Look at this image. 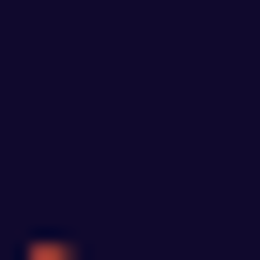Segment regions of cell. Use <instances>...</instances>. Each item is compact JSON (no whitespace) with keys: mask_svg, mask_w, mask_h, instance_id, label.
I'll return each mask as SVG.
<instances>
[{"mask_svg":"<svg viewBox=\"0 0 260 260\" xmlns=\"http://www.w3.org/2000/svg\"><path fill=\"white\" fill-rule=\"evenodd\" d=\"M0 260H77V230H31V245H0Z\"/></svg>","mask_w":260,"mask_h":260,"instance_id":"obj_1","label":"cell"}]
</instances>
